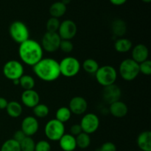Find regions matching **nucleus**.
<instances>
[{
    "label": "nucleus",
    "instance_id": "obj_1",
    "mask_svg": "<svg viewBox=\"0 0 151 151\" xmlns=\"http://www.w3.org/2000/svg\"><path fill=\"white\" fill-rule=\"evenodd\" d=\"M34 74L41 81L52 82L60 76L59 62L52 58H43L32 66Z\"/></svg>",
    "mask_w": 151,
    "mask_h": 151
},
{
    "label": "nucleus",
    "instance_id": "obj_2",
    "mask_svg": "<svg viewBox=\"0 0 151 151\" xmlns=\"http://www.w3.org/2000/svg\"><path fill=\"white\" fill-rule=\"evenodd\" d=\"M44 50L41 44L33 39H27L19 44V56L27 66H34L43 58Z\"/></svg>",
    "mask_w": 151,
    "mask_h": 151
},
{
    "label": "nucleus",
    "instance_id": "obj_3",
    "mask_svg": "<svg viewBox=\"0 0 151 151\" xmlns=\"http://www.w3.org/2000/svg\"><path fill=\"white\" fill-rule=\"evenodd\" d=\"M94 75L97 83L103 87L114 84L117 79V71L110 65L100 66Z\"/></svg>",
    "mask_w": 151,
    "mask_h": 151
},
{
    "label": "nucleus",
    "instance_id": "obj_4",
    "mask_svg": "<svg viewBox=\"0 0 151 151\" xmlns=\"http://www.w3.org/2000/svg\"><path fill=\"white\" fill-rule=\"evenodd\" d=\"M119 73L123 80L132 81L139 75V65L132 58L125 59L119 64Z\"/></svg>",
    "mask_w": 151,
    "mask_h": 151
},
{
    "label": "nucleus",
    "instance_id": "obj_5",
    "mask_svg": "<svg viewBox=\"0 0 151 151\" xmlns=\"http://www.w3.org/2000/svg\"><path fill=\"white\" fill-rule=\"evenodd\" d=\"M59 66L60 75L65 78H73L79 73L81 64L76 58L67 56L59 62Z\"/></svg>",
    "mask_w": 151,
    "mask_h": 151
},
{
    "label": "nucleus",
    "instance_id": "obj_6",
    "mask_svg": "<svg viewBox=\"0 0 151 151\" xmlns=\"http://www.w3.org/2000/svg\"><path fill=\"white\" fill-rule=\"evenodd\" d=\"M9 34L12 39L18 44H22L29 38V31L27 26L21 21H15L9 27Z\"/></svg>",
    "mask_w": 151,
    "mask_h": 151
},
{
    "label": "nucleus",
    "instance_id": "obj_7",
    "mask_svg": "<svg viewBox=\"0 0 151 151\" xmlns=\"http://www.w3.org/2000/svg\"><path fill=\"white\" fill-rule=\"evenodd\" d=\"M65 125L56 119L49 120L44 127V134L49 140L59 141L65 134Z\"/></svg>",
    "mask_w": 151,
    "mask_h": 151
},
{
    "label": "nucleus",
    "instance_id": "obj_8",
    "mask_svg": "<svg viewBox=\"0 0 151 151\" xmlns=\"http://www.w3.org/2000/svg\"><path fill=\"white\" fill-rule=\"evenodd\" d=\"M2 70L4 76L12 81L19 80L24 72L23 64L16 60H10L6 62Z\"/></svg>",
    "mask_w": 151,
    "mask_h": 151
},
{
    "label": "nucleus",
    "instance_id": "obj_9",
    "mask_svg": "<svg viewBox=\"0 0 151 151\" xmlns=\"http://www.w3.org/2000/svg\"><path fill=\"white\" fill-rule=\"evenodd\" d=\"M61 38L58 32H46L41 38V46L43 50L47 52H55L59 50Z\"/></svg>",
    "mask_w": 151,
    "mask_h": 151
},
{
    "label": "nucleus",
    "instance_id": "obj_10",
    "mask_svg": "<svg viewBox=\"0 0 151 151\" xmlns=\"http://www.w3.org/2000/svg\"><path fill=\"white\" fill-rule=\"evenodd\" d=\"M83 132L88 134H92L98 130L100 126V119L94 113H88L84 115L80 123Z\"/></svg>",
    "mask_w": 151,
    "mask_h": 151
},
{
    "label": "nucleus",
    "instance_id": "obj_11",
    "mask_svg": "<svg viewBox=\"0 0 151 151\" xmlns=\"http://www.w3.org/2000/svg\"><path fill=\"white\" fill-rule=\"evenodd\" d=\"M78 27L75 22L70 19H66L60 22V27L58 30L61 40H72L76 35Z\"/></svg>",
    "mask_w": 151,
    "mask_h": 151
},
{
    "label": "nucleus",
    "instance_id": "obj_12",
    "mask_svg": "<svg viewBox=\"0 0 151 151\" xmlns=\"http://www.w3.org/2000/svg\"><path fill=\"white\" fill-rule=\"evenodd\" d=\"M103 99L107 104H111L114 102L120 100L122 97V91L116 84L108 86L103 88L102 92Z\"/></svg>",
    "mask_w": 151,
    "mask_h": 151
},
{
    "label": "nucleus",
    "instance_id": "obj_13",
    "mask_svg": "<svg viewBox=\"0 0 151 151\" xmlns=\"http://www.w3.org/2000/svg\"><path fill=\"white\" fill-rule=\"evenodd\" d=\"M22 131L24 133L26 137L35 135L39 129V123L38 119L34 116H27L23 119L22 122Z\"/></svg>",
    "mask_w": 151,
    "mask_h": 151
},
{
    "label": "nucleus",
    "instance_id": "obj_14",
    "mask_svg": "<svg viewBox=\"0 0 151 151\" xmlns=\"http://www.w3.org/2000/svg\"><path fill=\"white\" fill-rule=\"evenodd\" d=\"M68 108L73 114L82 115L85 114L88 109V103L83 97L76 96L71 99Z\"/></svg>",
    "mask_w": 151,
    "mask_h": 151
},
{
    "label": "nucleus",
    "instance_id": "obj_15",
    "mask_svg": "<svg viewBox=\"0 0 151 151\" xmlns=\"http://www.w3.org/2000/svg\"><path fill=\"white\" fill-rule=\"evenodd\" d=\"M21 100L24 106L33 109L35 106L40 103V96L34 89L24 90L21 96Z\"/></svg>",
    "mask_w": 151,
    "mask_h": 151
},
{
    "label": "nucleus",
    "instance_id": "obj_16",
    "mask_svg": "<svg viewBox=\"0 0 151 151\" xmlns=\"http://www.w3.org/2000/svg\"><path fill=\"white\" fill-rule=\"evenodd\" d=\"M131 58L139 64L148 59L149 50L147 46L143 44H138L131 49Z\"/></svg>",
    "mask_w": 151,
    "mask_h": 151
},
{
    "label": "nucleus",
    "instance_id": "obj_17",
    "mask_svg": "<svg viewBox=\"0 0 151 151\" xmlns=\"http://www.w3.org/2000/svg\"><path fill=\"white\" fill-rule=\"evenodd\" d=\"M109 111L111 114L116 118H123L128 114V106L121 100L114 102L110 104Z\"/></svg>",
    "mask_w": 151,
    "mask_h": 151
},
{
    "label": "nucleus",
    "instance_id": "obj_18",
    "mask_svg": "<svg viewBox=\"0 0 151 151\" xmlns=\"http://www.w3.org/2000/svg\"><path fill=\"white\" fill-rule=\"evenodd\" d=\"M58 142L59 146L63 151H75L77 148L75 137L70 134H64Z\"/></svg>",
    "mask_w": 151,
    "mask_h": 151
},
{
    "label": "nucleus",
    "instance_id": "obj_19",
    "mask_svg": "<svg viewBox=\"0 0 151 151\" xmlns=\"http://www.w3.org/2000/svg\"><path fill=\"white\" fill-rule=\"evenodd\" d=\"M137 145L140 150L151 151V132L145 131L139 134L137 137Z\"/></svg>",
    "mask_w": 151,
    "mask_h": 151
},
{
    "label": "nucleus",
    "instance_id": "obj_20",
    "mask_svg": "<svg viewBox=\"0 0 151 151\" xmlns=\"http://www.w3.org/2000/svg\"><path fill=\"white\" fill-rule=\"evenodd\" d=\"M6 111L8 116L12 118H18L22 114L23 108L21 103L17 101H10L8 102L7 107H6Z\"/></svg>",
    "mask_w": 151,
    "mask_h": 151
},
{
    "label": "nucleus",
    "instance_id": "obj_21",
    "mask_svg": "<svg viewBox=\"0 0 151 151\" xmlns=\"http://www.w3.org/2000/svg\"><path fill=\"white\" fill-rule=\"evenodd\" d=\"M133 43L128 38H119L114 43V49L119 53H126L132 49Z\"/></svg>",
    "mask_w": 151,
    "mask_h": 151
},
{
    "label": "nucleus",
    "instance_id": "obj_22",
    "mask_svg": "<svg viewBox=\"0 0 151 151\" xmlns=\"http://www.w3.org/2000/svg\"><path fill=\"white\" fill-rule=\"evenodd\" d=\"M66 10H67L66 5H65L63 3L59 1L54 2L50 6L49 12H50V14L51 15L52 17L59 19L66 13Z\"/></svg>",
    "mask_w": 151,
    "mask_h": 151
},
{
    "label": "nucleus",
    "instance_id": "obj_23",
    "mask_svg": "<svg viewBox=\"0 0 151 151\" xmlns=\"http://www.w3.org/2000/svg\"><path fill=\"white\" fill-rule=\"evenodd\" d=\"M111 29L113 34L116 36L122 37L127 31L126 23L122 19H115L111 24Z\"/></svg>",
    "mask_w": 151,
    "mask_h": 151
},
{
    "label": "nucleus",
    "instance_id": "obj_24",
    "mask_svg": "<svg viewBox=\"0 0 151 151\" xmlns=\"http://www.w3.org/2000/svg\"><path fill=\"white\" fill-rule=\"evenodd\" d=\"M72 114V112L70 111L69 108L66 107V106H62L56 111L55 119L64 124L65 122H68L71 119Z\"/></svg>",
    "mask_w": 151,
    "mask_h": 151
},
{
    "label": "nucleus",
    "instance_id": "obj_25",
    "mask_svg": "<svg viewBox=\"0 0 151 151\" xmlns=\"http://www.w3.org/2000/svg\"><path fill=\"white\" fill-rule=\"evenodd\" d=\"M82 67L86 72L88 74H95L100 67L98 62L93 58L86 59L82 63Z\"/></svg>",
    "mask_w": 151,
    "mask_h": 151
},
{
    "label": "nucleus",
    "instance_id": "obj_26",
    "mask_svg": "<svg viewBox=\"0 0 151 151\" xmlns=\"http://www.w3.org/2000/svg\"><path fill=\"white\" fill-rule=\"evenodd\" d=\"M77 147L81 149H86L91 145V137L90 135L86 133L82 132L75 137Z\"/></svg>",
    "mask_w": 151,
    "mask_h": 151
},
{
    "label": "nucleus",
    "instance_id": "obj_27",
    "mask_svg": "<svg viewBox=\"0 0 151 151\" xmlns=\"http://www.w3.org/2000/svg\"><path fill=\"white\" fill-rule=\"evenodd\" d=\"M35 85V81L33 77L29 75H24V74L19 78V86H21L24 90L33 89Z\"/></svg>",
    "mask_w": 151,
    "mask_h": 151
},
{
    "label": "nucleus",
    "instance_id": "obj_28",
    "mask_svg": "<svg viewBox=\"0 0 151 151\" xmlns=\"http://www.w3.org/2000/svg\"><path fill=\"white\" fill-rule=\"evenodd\" d=\"M32 112L35 117L37 119H44V118L47 117L50 113V109L48 106L46 104H43V103H38L37 106L32 109Z\"/></svg>",
    "mask_w": 151,
    "mask_h": 151
},
{
    "label": "nucleus",
    "instance_id": "obj_29",
    "mask_svg": "<svg viewBox=\"0 0 151 151\" xmlns=\"http://www.w3.org/2000/svg\"><path fill=\"white\" fill-rule=\"evenodd\" d=\"M0 151H21L20 144L13 139H10L3 143Z\"/></svg>",
    "mask_w": 151,
    "mask_h": 151
},
{
    "label": "nucleus",
    "instance_id": "obj_30",
    "mask_svg": "<svg viewBox=\"0 0 151 151\" xmlns=\"http://www.w3.org/2000/svg\"><path fill=\"white\" fill-rule=\"evenodd\" d=\"M21 151H35V142L30 137H26L20 143Z\"/></svg>",
    "mask_w": 151,
    "mask_h": 151
},
{
    "label": "nucleus",
    "instance_id": "obj_31",
    "mask_svg": "<svg viewBox=\"0 0 151 151\" xmlns=\"http://www.w3.org/2000/svg\"><path fill=\"white\" fill-rule=\"evenodd\" d=\"M60 21L58 19L51 17L47 20L46 24V28H47V32H58V30L60 27Z\"/></svg>",
    "mask_w": 151,
    "mask_h": 151
},
{
    "label": "nucleus",
    "instance_id": "obj_32",
    "mask_svg": "<svg viewBox=\"0 0 151 151\" xmlns=\"http://www.w3.org/2000/svg\"><path fill=\"white\" fill-rule=\"evenodd\" d=\"M74 45L70 40H61L59 46V50L64 53H70L73 51Z\"/></svg>",
    "mask_w": 151,
    "mask_h": 151
},
{
    "label": "nucleus",
    "instance_id": "obj_33",
    "mask_svg": "<svg viewBox=\"0 0 151 151\" xmlns=\"http://www.w3.org/2000/svg\"><path fill=\"white\" fill-rule=\"evenodd\" d=\"M139 72L145 75H149L151 74V61L149 59L146 60L145 61L139 63Z\"/></svg>",
    "mask_w": 151,
    "mask_h": 151
},
{
    "label": "nucleus",
    "instance_id": "obj_34",
    "mask_svg": "<svg viewBox=\"0 0 151 151\" xmlns=\"http://www.w3.org/2000/svg\"><path fill=\"white\" fill-rule=\"evenodd\" d=\"M35 151H51V145L46 140H40L35 143Z\"/></svg>",
    "mask_w": 151,
    "mask_h": 151
},
{
    "label": "nucleus",
    "instance_id": "obj_35",
    "mask_svg": "<svg viewBox=\"0 0 151 151\" xmlns=\"http://www.w3.org/2000/svg\"><path fill=\"white\" fill-rule=\"evenodd\" d=\"M97 151H116V147L111 142H106L97 149Z\"/></svg>",
    "mask_w": 151,
    "mask_h": 151
},
{
    "label": "nucleus",
    "instance_id": "obj_36",
    "mask_svg": "<svg viewBox=\"0 0 151 151\" xmlns=\"http://www.w3.org/2000/svg\"><path fill=\"white\" fill-rule=\"evenodd\" d=\"M82 128H81L80 124H74L71 126L70 128V134L71 135L74 136V137H77L81 133H82Z\"/></svg>",
    "mask_w": 151,
    "mask_h": 151
},
{
    "label": "nucleus",
    "instance_id": "obj_37",
    "mask_svg": "<svg viewBox=\"0 0 151 151\" xmlns=\"http://www.w3.org/2000/svg\"><path fill=\"white\" fill-rule=\"evenodd\" d=\"M26 137V135L24 134V133L22 131V130H18L13 134V138L14 140H16V142H18L19 143H20Z\"/></svg>",
    "mask_w": 151,
    "mask_h": 151
},
{
    "label": "nucleus",
    "instance_id": "obj_38",
    "mask_svg": "<svg viewBox=\"0 0 151 151\" xmlns=\"http://www.w3.org/2000/svg\"><path fill=\"white\" fill-rule=\"evenodd\" d=\"M7 104H8V101L7 100V99L4 98V97H0V110L5 109Z\"/></svg>",
    "mask_w": 151,
    "mask_h": 151
},
{
    "label": "nucleus",
    "instance_id": "obj_39",
    "mask_svg": "<svg viewBox=\"0 0 151 151\" xmlns=\"http://www.w3.org/2000/svg\"><path fill=\"white\" fill-rule=\"evenodd\" d=\"M112 4L116 6H120L125 4L128 0H109Z\"/></svg>",
    "mask_w": 151,
    "mask_h": 151
},
{
    "label": "nucleus",
    "instance_id": "obj_40",
    "mask_svg": "<svg viewBox=\"0 0 151 151\" xmlns=\"http://www.w3.org/2000/svg\"><path fill=\"white\" fill-rule=\"evenodd\" d=\"M71 1H72V0H61L60 1H61L62 3H63L65 5H67V4H69V3L71 2Z\"/></svg>",
    "mask_w": 151,
    "mask_h": 151
},
{
    "label": "nucleus",
    "instance_id": "obj_41",
    "mask_svg": "<svg viewBox=\"0 0 151 151\" xmlns=\"http://www.w3.org/2000/svg\"><path fill=\"white\" fill-rule=\"evenodd\" d=\"M13 84H15V85H19V79L15 80V81H13Z\"/></svg>",
    "mask_w": 151,
    "mask_h": 151
},
{
    "label": "nucleus",
    "instance_id": "obj_42",
    "mask_svg": "<svg viewBox=\"0 0 151 151\" xmlns=\"http://www.w3.org/2000/svg\"><path fill=\"white\" fill-rule=\"evenodd\" d=\"M142 1H144V2L145 3H150L151 1V0H142Z\"/></svg>",
    "mask_w": 151,
    "mask_h": 151
},
{
    "label": "nucleus",
    "instance_id": "obj_43",
    "mask_svg": "<svg viewBox=\"0 0 151 151\" xmlns=\"http://www.w3.org/2000/svg\"><path fill=\"white\" fill-rule=\"evenodd\" d=\"M137 151H142V150H137Z\"/></svg>",
    "mask_w": 151,
    "mask_h": 151
}]
</instances>
